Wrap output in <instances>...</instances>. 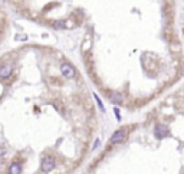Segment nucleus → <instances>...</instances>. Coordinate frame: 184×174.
I'll return each instance as SVG.
<instances>
[{
    "label": "nucleus",
    "mask_w": 184,
    "mask_h": 174,
    "mask_svg": "<svg viewBox=\"0 0 184 174\" xmlns=\"http://www.w3.org/2000/svg\"><path fill=\"white\" fill-rule=\"evenodd\" d=\"M55 158L51 157V155H46L42 158V163H41V170L43 173H51L52 170L55 169Z\"/></svg>",
    "instance_id": "1"
},
{
    "label": "nucleus",
    "mask_w": 184,
    "mask_h": 174,
    "mask_svg": "<svg viewBox=\"0 0 184 174\" xmlns=\"http://www.w3.org/2000/svg\"><path fill=\"white\" fill-rule=\"evenodd\" d=\"M125 138H127V130H125V128H121V130H118V131H115V133L112 134L109 143L111 144H121L125 141Z\"/></svg>",
    "instance_id": "2"
},
{
    "label": "nucleus",
    "mask_w": 184,
    "mask_h": 174,
    "mask_svg": "<svg viewBox=\"0 0 184 174\" xmlns=\"http://www.w3.org/2000/svg\"><path fill=\"white\" fill-rule=\"evenodd\" d=\"M61 72H62V75H63V78H68V79H72V78L75 76V69L69 63H62Z\"/></svg>",
    "instance_id": "3"
},
{
    "label": "nucleus",
    "mask_w": 184,
    "mask_h": 174,
    "mask_svg": "<svg viewBox=\"0 0 184 174\" xmlns=\"http://www.w3.org/2000/svg\"><path fill=\"white\" fill-rule=\"evenodd\" d=\"M154 134H155L157 138H164V137L168 135V128L165 127V125H163V124H158L154 128Z\"/></svg>",
    "instance_id": "4"
},
{
    "label": "nucleus",
    "mask_w": 184,
    "mask_h": 174,
    "mask_svg": "<svg viewBox=\"0 0 184 174\" xmlns=\"http://www.w3.org/2000/svg\"><path fill=\"white\" fill-rule=\"evenodd\" d=\"M12 72H13V66L10 63H6L3 66H0V78L6 79V78H9L12 75Z\"/></svg>",
    "instance_id": "5"
},
{
    "label": "nucleus",
    "mask_w": 184,
    "mask_h": 174,
    "mask_svg": "<svg viewBox=\"0 0 184 174\" xmlns=\"http://www.w3.org/2000/svg\"><path fill=\"white\" fill-rule=\"evenodd\" d=\"M108 97L111 99V102H114V104L122 102V98H124L121 92H111V94H108Z\"/></svg>",
    "instance_id": "6"
},
{
    "label": "nucleus",
    "mask_w": 184,
    "mask_h": 174,
    "mask_svg": "<svg viewBox=\"0 0 184 174\" xmlns=\"http://www.w3.org/2000/svg\"><path fill=\"white\" fill-rule=\"evenodd\" d=\"M22 173V165L19 163H13L9 167V174H20Z\"/></svg>",
    "instance_id": "7"
},
{
    "label": "nucleus",
    "mask_w": 184,
    "mask_h": 174,
    "mask_svg": "<svg viewBox=\"0 0 184 174\" xmlns=\"http://www.w3.org/2000/svg\"><path fill=\"white\" fill-rule=\"evenodd\" d=\"M94 98H95V101H97V104L98 105H99V108H101V111H105V108H104V105H102V101H101V99H99V98H98V95L97 94H94Z\"/></svg>",
    "instance_id": "8"
},
{
    "label": "nucleus",
    "mask_w": 184,
    "mask_h": 174,
    "mask_svg": "<svg viewBox=\"0 0 184 174\" xmlns=\"http://www.w3.org/2000/svg\"><path fill=\"white\" fill-rule=\"evenodd\" d=\"M6 153H7V147H6L5 144H0V157L6 155Z\"/></svg>",
    "instance_id": "9"
},
{
    "label": "nucleus",
    "mask_w": 184,
    "mask_h": 174,
    "mask_svg": "<svg viewBox=\"0 0 184 174\" xmlns=\"http://www.w3.org/2000/svg\"><path fill=\"white\" fill-rule=\"evenodd\" d=\"M114 112H115V117H117V119H121V117H119V111H118V108H115V109H114Z\"/></svg>",
    "instance_id": "10"
},
{
    "label": "nucleus",
    "mask_w": 184,
    "mask_h": 174,
    "mask_svg": "<svg viewBox=\"0 0 184 174\" xmlns=\"http://www.w3.org/2000/svg\"><path fill=\"white\" fill-rule=\"evenodd\" d=\"M99 144H101V143H99V140H97V141H95V144H94V150L97 148V147H99Z\"/></svg>",
    "instance_id": "11"
}]
</instances>
